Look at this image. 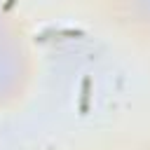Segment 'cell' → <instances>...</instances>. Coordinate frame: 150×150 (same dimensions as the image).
Segmentation results:
<instances>
[{
  "label": "cell",
  "mask_w": 150,
  "mask_h": 150,
  "mask_svg": "<svg viewBox=\"0 0 150 150\" xmlns=\"http://www.w3.org/2000/svg\"><path fill=\"white\" fill-rule=\"evenodd\" d=\"M89 94H91V80H89V75H84L82 77V94H80V112L82 115L89 110Z\"/></svg>",
  "instance_id": "6da1fadb"
},
{
  "label": "cell",
  "mask_w": 150,
  "mask_h": 150,
  "mask_svg": "<svg viewBox=\"0 0 150 150\" xmlns=\"http://www.w3.org/2000/svg\"><path fill=\"white\" fill-rule=\"evenodd\" d=\"M16 2H19V0H7V2L2 5V9H5V12H9V9H12V7L16 5Z\"/></svg>",
  "instance_id": "7a4b0ae2"
}]
</instances>
